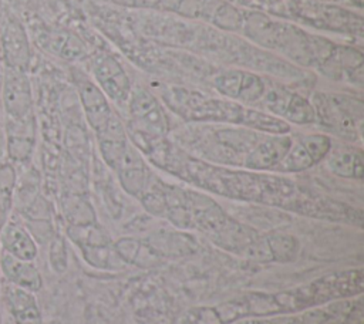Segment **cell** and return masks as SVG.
I'll return each mask as SVG.
<instances>
[{"mask_svg":"<svg viewBox=\"0 0 364 324\" xmlns=\"http://www.w3.org/2000/svg\"><path fill=\"white\" fill-rule=\"evenodd\" d=\"M311 104L316 119L334 135L354 142L360 138L363 124V102L346 94L316 92Z\"/></svg>","mask_w":364,"mask_h":324,"instance_id":"1","label":"cell"},{"mask_svg":"<svg viewBox=\"0 0 364 324\" xmlns=\"http://www.w3.org/2000/svg\"><path fill=\"white\" fill-rule=\"evenodd\" d=\"M169 107L189 121H215L237 124L243 105L232 99L206 98L195 92L176 90L166 98Z\"/></svg>","mask_w":364,"mask_h":324,"instance_id":"2","label":"cell"},{"mask_svg":"<svg viewBox=\"0 0 364 324\" xmlns=\"http://www.w3.org/2000/svg\"><path fill=\"white\" fill-rule=\"evenodd\" d=\"M309 286L313 306L326 304L340 298H354L364 291L363 269L344 270L323 276Z\"/></svg>","mask_w":364,"mask_h":324,"instance_id":"3","label":"cell"},{"mask_svg":"<svg viewBox=\"0 0 364 324\" xmlns=\"http://www.w3.org/2000/svg\"><path fill=\"white\" fill-rule=\"evenodd\" d=\"M128 108L132 117L131 126L155 136H164L169 129V122L158 98L142 87L131 90Z\"/></svg>","mask_w":364,"mask_h":324,"instance_id":"4","label":"cell"},{"mask_svg":"<svg viewBox=\"0 0 364 324\" xmlns=\"http://www.w3.org/2000/svg\"><path fill=\"white\" fill-rule=\"evenodd\" d=\"M92 75L98 88L115 104H125L131 94V81L119 61L105 53L92 58Z\"/></svg>","mask_w":364,"mask_h":324,"instance_id":"5","label":"cell"},{"mask_svg":"<svg viewBox=\"0 0 364 324\" xmlns=\"http://www.w3.org/2000/svg\"><path fill=\"white\" fill-rule=\"evenodd\" d=\"M363 53L346 44H334L330 55L317 67V70L330 80L348 81L353 85H363Z\"/></svg>","mask_w":364,"mask_h":324,"instance_id":"6","label":"cell"},{"mask_svg":"<svg viewBox=\"0 0 364 324\" xmlns=\"http://www.w3.org/2000/svg\"><path fill=\"white\" fill-rule=\"evenodd\" d=\"M74 81L87 121L95 132H100L112 115L108 99L98 85L81 71L74 74Z\"/></svg>","mask_w":364,"mask_h":324,"instance_id":"7","label":"cell"},{"mask_svg":"<svg viewBox=\"0 0 364 324\" xmlns=\"http://www.w3.org/2000/svg\"><path fill=\"white\" fill-rule=\"evenodd\" d=\"M0 298L13 324H43L34 293L4 281L0 287Z\"/></svg>","mask_w":364,"mask_h":324,"instance_id":"8","label":"cell"},{"mask_svg":"<svg viewBox=\"0 0 364 324\" xmlns=\"http://www.w3.org/2000/svg\"><path fill=\"white\" fill-rule=\"evenodd\" d=\"M3 105L9 119L31 114V88L26 72L9 70L3 84Z\"/></svg>","mask_w":364,"mask_h":324,"instance_id":"9","label":"cell"},{"mask_svg":"<svg viewBox=\"0 0 364 324\" xmlns=\"http://www.w3.org/2000/svg\"><path fill=\"white\" fill-rule=\"evenodd\" d=\"M3 58L9 70L26 72L30 65L31 51L24 27L18 21H9L1 34Z\"/></svg>","mask_w":364,"mask_h":324,"instance_id":"10","label":"cell"},{"mask_svg":"<svg viewBox=\"0 0 364 324\" xmlns=\"http://www.w3.org/2000/svg\"><path fill=\"white\" fill-rule=\"evenodd\" d=\"M293 138L289 135H270L262 138L245 156V166L255 171L274 169L289 151Z\"/></svg>","mask_w":364,"mask_h":324,"instance_id":"11","label":"cell"},{"mask_svg":"<svg viewBox=\"0 0 364 324\" xmlns=\"http://www.w3.org/2000/svg\"><path fill=\"white\" fill-rule=\"evenodd\" d=\"M186 196L193 227L203 232L208 237L218 232L229 219L223 209L209 196L193 190H186Z\"/></svg>","mask_w":364,"mask_h":324,"instance_id":"12","label":"cell"},{"mask_svg":"<svg viewBox=\"0 0 364 324\" xmlns=\"http://www.w3.org/2000/svg\"><path fill=\"white\" fill-rule=\"evenodd\" d=\"M0 273L7 283L27 291L36 293L43 287L41 273L33 261L16 259L4 252L0 253Z\"/></svg>","mask_w":364,"mask_h":324,"instance_id":"13","label":"cell"},{"mask_svg":"<svg viewBox=\"0 0 364 324\" xmlns=\"http://www.w3.org/2000/svg\"><path fill=\"white\" fill-rule=\"evenodd\" d=\"M34 148V121L31 114L20 119L7 121L6 151L11 161L24 162Z\"/></svg>","mask_w":364,"mask_h":324,"instance_id":"14","label":"cell"},{"mask_svg":"<svg viewBox=\"0 0 364 324\" xmlns=\"http://www.w3.org/2000/svg\"><path fill=\"white\" fill-rule=\"evenodd\" d=\"M0 246L1 252L24 261H33L38 253L37 243L31 233L20 223L10 220L0 230Z\"/></svg>","mask_w":364,"mask_h":324,"instance_id":"15","label":"cell"},{"mask_svg":"<svg viewBox=\"0 0 364 324\" xmlns=\"http://www.w3.org/2000/svg\"><path fill=\"white\" fill-rule=\"evenodd\" d=\"M259 236L260 234L250 226H246L229 217L218 232L209 236V239L218 247L240 254Z\"/></svg>","mask_w":364,"mask_h":324,"instance_id":"16","label":"cell"},{"mask_svg":"<svg viewBox=\"0 0 364 324\" xmlns=\"http://www.w3.org/2000/svg\"><path fill=\"white\" fill-rule=\"evenodd\" d=\"M280 26L282 23H277L269 18L263 13H259V11L243 13V24H242L243 34L247 38H250L253 43L262 47L274 50Z\"/></svg>","mask_w":364,"mask_h":324,"instance_id":"17","label":"cell"},{"mask_svg":"<svg viewBox=\"0 0 364 324\" xmlns=\"http://www.w3.org/2000/svg\"><path fill=\"white\" fill-rule=\"evenodd\" d=\"M327 158V168L340 178L363 179L364 159L363 151L353 146L331 148Z\"/></svg>","mask_w":364,"mask_h":324,"instance_id":"18","label":"cell"},{"mask_svg":"<svg viewBox=\"0 0 364 324\" xmlns=\"http://www.w3.org/2000/svg\"><path fill=\"white\" fill-rule=\"evenodd\" d=\"M156 252L165 256H189L196 252V239L186 232H161L146 240Z\"/></svg>","mask_w":364,"mask_h":324,"instance_id":"19","label":"cell"},{"mask_svg":"<svg viewBox=\"0 0 364 324\" xmlns=\"http://www.w3.org/2000/svg\"><path fill=\"white\" fill-rule=\"evenodd\" d=\"M239 125L269 135H287L291 129L290 124L286 122L283 118L253 107L242 108Z\"/></svg>","mask_w":364,"mask_h":324,"instance_id":"20","label":"cell"},{"mask_svg":"<svg viewBox=\"0 0 364 324\" xmlns=\"http://www.w3.org/2000/svg\"><path fill=\"white\" fill-rule=\"evenodd\" d=\"M266 81L264 92L260 98V101L253 107L262 111H266L269 114H273L276 117L283 118V114L286 111V107L291 98V91H289L284 85L274 82V81Z\"/></svg>","mask_w":364,"mask_h":324,"instance_id":"21","label":"cell"},{"mask_svg":"<svg viewBox=\"0 0 364 324\" xmlns=\"http://www.w3.org/2000/svg\"><path fill=\"white\" fill-rule=\"evenodd\" d=\"M68 239L77 246H107L111 244V237L97 222L82 226L68 225L67 227Z\"/></svg>","mask_w":364,"mask_h":324,"instance_id":"22","label":"cell"},{"mask_svg":"<svg viewBox=\"0 0 364 324\" xmlns=\"http://www.w3.org/2000/svg\"><path fill=\"white\" fill-rule=\"evenodd\" d=\"M16 185L17 175L14 166L9 162L0 163V230L9 222Z\"/></svg>","mask_w":364,"mask_h":324,"instance_id":"23","label":"cell"},{"mask_svg":"<svg viewBox=\"0 0 364 324\" xmlns=\"http://www.w3.org/2000/svg\"><path fill=\"white\" fill-rule=\"evenodd\" d=\"M266 240L270 247L273 261L290 263L297 259L300 244H299V240L293 234L274 232V233L267 234Z\"/></svg>","mask_w":364,"mask_h":324,"instance_id":"24","label":"cell"},{"mask_svg":"<svg viewBox=\"0 0 364 324\" xmlns=\"http://www.w3.org/2000/svg\"><path fill=\"white\" fill-rule=\"evenodd\" d=\"M63 212L68 225L73 226H82L97 222L91 203L77 195H71L63 200Z\"/></svg>","mask_w":364,"mask_h":324,"instance_id":"25","label":"cell"},{"mask_svg":"<svg viewBox=\"0 0 364 324\" xmlns=\"http://www.w3.org/2000/svg\"><path fill=\"white\" fill-rule=\"evenodd\" d=\"M78 249L82 254V259L91 267L108 270V269H115V267H121L125 264L118 257L117 252L114 250L112 243L107 244V246H80Z\"/></svg>","mask_w":364,"mask_h":324,"instance_id":"26","label":"cell"},{"mask_svg":"<svg viewBox=\"0 0 364 324\" xmlns=\"http://www.w3.org/2000/svg\"><path fill=\"white\" fill-rule=\"evenodd\" d=\"M283 119L289 124L296 125H309L317 122L316 111L311 101L297 92L291 94V98L283 114Z\"/></svg>","mask_w":364,"mask_h":324,"instance_id":"27","label":"cell"},{"mask_svg":"<svg viewBox=\"0 0 364 324\" xmlns=\"http://www.w3.org/2000/svg\"><path fill=\"white\" fill-rule=\"evenodd\" d=\"M139 200L145 210L154 216L165 217L166 216V202L164 195V183L149 175L145 189L142 190Z\"/></svg>","mask_w":364,"mask_h":324,"instance_id":"28","label":"cell"},{"mask_svg":"<svg viewBox=\"0 0 364 324\" xmlns=\"http://www.w3.org/2000/svg\"><path fill=\"white\" fill-rule=\"evenodd\" d=\"M264 87L266 81L260 75L243 71L242 84L236 97V102L243 107H255L260 101L264 92Z\"/></svg>","mask_w":364,"mask_h":324,"instance_id":"29","label":"cell"},{"mask_svg":"<svg viewBox=\"0 0 364 324\" xmlns=\"http://www.w3.org/2000/svg\"><path fill=\"white\" fill-rule=\"evenodd\" d=\"M313 161L307 151L303 148V145L299 141H293L289 151L283 156V159L279 162V165L274 168L276 171L284 172V173H296L307 171L313 166Z\"/></svg>","mask_w":364,"mask_h":324,"instance_id":"30","label":"cell"},{"mask_svg":"<svg viewBox=\"0 0 364 324\" xmlns=\"http://www.w3.org/2000/svg\"><path fill=\"white\" fill-rule=\"evenodd\" d=\"M249 317H266L282 314V310L276 301L274 294L269 293H249L243 296Z\"/></svg>","mask_w":364,"mask_h":324,"instance_id":"31","label":"cell"},{"mask_svg":"<svg viewBox=\"0 0 364 324\" xmlns=\"http://www.w3.org/2000/svg\"><path fill=\"white\" fill-rule=\"evenodd\" d=\"M209 20L223 30L239 31L243 24V13L228 3L219 1L212 10Z\"/></svg>","mask_w":364,"mask_h":324,"instance_id":"32","label":"cell"},{"mask_svg":"<svg viewBox=\"0 0 364 324\" xmlns=\"http://www.w3.org/2000/svg\"><path fill=\"white\" fill-rule=\"evenodd\" d=\"M118 179L124 190L135 198H139L142 190L145 189V185L149 178V172L146 166H135V168H127L117 172Z\"/></svg>","mask_w":364,"mask_h":324,"instance_id":"33","label":"cell"},{"mask_svg":"<svg viewBox=\"0 0 364 324\" xmlns=\"http://www.w3.org/2000/svg\"><path fill=\"white\" fill-rule=\"evenodd\" d=\"M219 141L236 151H250L260 139L255 131L245 129H220L218 132Z\"/></svg>","mask_w":364,"mask_h":324,"instance_id":"34","label":"cell"},{"mask_svg":"<svg viewBox=\"0 0 364 324\" xmlns=\"http://www.w3.org/2000/svg\"><path fill=\"white\" fill-rule=\"evenodd\" d=\"M303 148L310 155L313 163H318L328 155L330 149L333 148L331 138L326 134H307L297 139Z\"/></svg>","mask_w":364,"mask_h":324,"instance_id":"35","label":"cell"},{"mask_svg":"<svg viewBox=\"0 0 364 324\" xmlns=\"http://www.w3.org/2000/svg\"><path fill=\"white\" fill-rule=\"evenodd\" d=\"M243 71L242 70H225L220 74H218L213 80L216 91L226 97L228 99L236 101L240 84H242Z\"/></svg>","mask_w":364,"mask_h":324,"instance_id":"36","label":"cell"},{"mask_svg":"<svg viewBox=\"0 0 364 324\" xmlns=\"http://www.w3.org/2000/svg\"><path fill=\"white\" fill-rule=\"evenodd\" d=\"M222 324H232L240 318H246L247 315V308L243 297L237 300H230L225 301L222 304H218L215 307Z\"/></svg>","mask_w":364,"mask_h":324,"instance_id":"37","label":"cell"},{"mask_svg":"<svg viewBox=\"0 0 364 324\" xmlns=\"http://www.w3.org/2000/svg\"><path fill=\"white\" fill-rule=\"evenodd\" d=\"M240 254L245 256L246 259L257 261V263L273 261V256H272L270 247L267 244L266 236H259L257 239H255Z\"/></svg>","mask_w":364,"mask_h":324,"instance_id":"38","label":"cell"},{"mask_svg":"<svg viewBox=\"0 0 364 324\" xmlns=\"http://www.w3.org/2000/svg\"><path fill=\"white\" fill-rule=\"evenodd\" d=\"M162 257L164 256L159 252H156L148 242L141 240L138 253H136L132 264L136 267H141V269H154L161 264Z\"/></svg>","mask_w":364,"mask_h":324,"instance_id":"39","label":"cell"},{"mask_svg":"<svg viewBox=\"0 0 364 324\" xmlns=\"http://www.w3.org/2000/svg\"><path fill=\"white\" fill-rule=\"evenodd\" d=\"M141 240L135 237H121L115 243H112L114 250L117 252L118 257L125 263V264H132L134 259L138 253Z\"/></svg>","mask_w":364,"mask_h":324,"instance_id":"40","label":"cell"},{"mask_svg":"<svg viewBox=\"0 0 364 324\" xmlns=\"http://www.w3.org/2000/svg\"><path fill=\"white\" fill-rule=\"evenodd\" d=\"M50 263L53 269L58 273H63L67 269V250L64 242L57 237L51 242L50 247Z\"/></svg>","mask_w":364,"mask_h":324,"instance_id":"41","label":"cell"},{"mask_svg":"<svg viewBox=\"0 0 364 324\" xmlns=\"http://www.w3.org/2000/svg\"><path fill=\"white\" fill-rule=\"evenodd\" d=\"M195 324H222L215 307H199L193 310Z\"/></svg>","mask_w":364,"mask_h":324,"instance_id":"42","label":"cell"},{"mask_svg":"<svg viewBox=\"0 0 364 324\" xmlns=\"http://www.w3.org/2000/svg\"><path fill=\"white\" fill-rule=\"evenodd\" d=\"M344 324H364V301L361 296L353 301V306L346 315Z\"/></svg>","mask_w":364,"mask_h":324,"instance_id":"43","label":"cell"},{"mask_svg":"<svg viewBox=\"0 0 364 324\" xmlns=\"http://www.w3.org/2000/svg\"><path fill=\"white\" fill-rule=\"evenodd\" d=\"M253 324H274L273 320H267V318H255Z\"/></svg>","mask_w":364,"mask_h":324,"instance_id":"44","label":"cell"},{"mask_svg":"<svg viewBox=\"0 0 364 324\" xmlns=\"http://www.w3.org/2000/svg\"><path fill=\"white\" fill-rule=\"evenodd\" d=\"M235 324H253V320H250V318H240V320H237V321H235Z\"/></svg>","mask_w":364,"mask_h":324,"instance_id":"45","label":"cell"},{"mask_svg":"<svg viewBox=\"0 0 364 324\" xmlns=\"http://www.w3.org/2000/svg\"><path fill=\"white\" fill-rule=\"evenodd\" d=\"M0 287H1V281H0ZM0 324H1V314H0Z\"/></svg>","mask_w":364,"mask_h":324,"instance_id":"46","label":"cell"},{"mask_svg":"<svg viewBox=\"0 0 364 324\" xmlns=\"http://www.w3.org/2000/svg\"><path fill=\"white\" fill-rule=\"evenodd\" d=\"M7 324H13V323H11V321H10V323H7Z\"/></svg>","mask_w":364,"mask_h":324,"instance_id":"47","label":"cell"}]
</instances>
